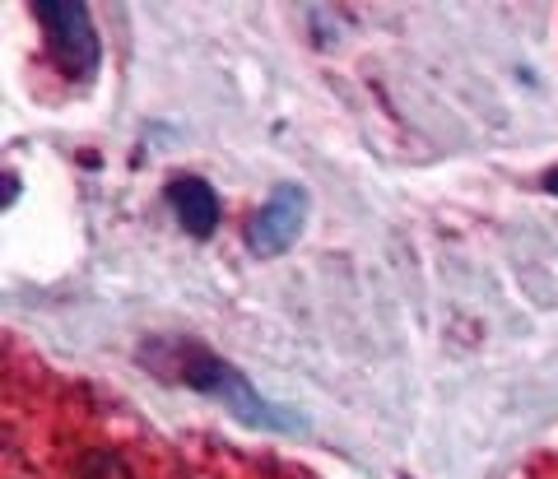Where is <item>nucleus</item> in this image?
Instances as JSON below:
<instances>
[{
  "mask_svg": "<svg viewBox=\"0 0 558 479\" xmlns=\"http://www.w3.org/2000/svg\"><path fill=\"white\" fill-rule=\"evenodd\" d=\"M140 363L172 386H186V392H196V396L229 405V415L252 423V429H303L299 415L275 410L229 359H219V354L201 340H186V335H149V340L140 345Z\"/></svg>",
  "mask_w": 558,
  "mask_h": 479,
  "instance_id": "nucleus-1",
  "label": "nucleus"
},
{
  "mask_svg": "<svg viewBox=\"0 0 558 479\" xmlns=\"http://www.w3.org/2000/svg\"><path fill=\"white\" fill-rule=\"evenodd\" d=\"M33 20H38L51 61H57V70L65 80L84 84V80L98 75L102 43H98L89 5H80V0H38V5H33Z\"/></svg>",
  "mask_w": 558,
  "mask_h": 479,
  "instance_id": "nucleus-2",
  "label": "nucleus"
},
{
  "mask_svg": "<svg viewBox=\"0 0 558 479\" xmlns=\"http://www.w3.org/2000/svg\"><path fill=\"white\" fill-rule=\"evenodd\" d=\"M307 224V191L299 182H279L247 224V247L256 256H284Z\"/></svg>",
  "mask_w": 558,
  "mask_h": 479,
  "instance_id": "nucleus-3",
  "label": "nucleus"
},
{
  "mask_svg": "<svg viewBox=\"0 0 558 479\" xmlns=\"http://www.w3.org/2000/svg\"><path fill=\"white\" fill-rule=\"evenodd\" d=\"M168 209L178 215L182 233L191 238H215V228L223 219V205H219V191L205 182V177H172L168 182Z\"/></svg>",
  "mask_w": 558,
  "mask_h": 479,
  "instance_id": "nucleus-4",
  "label": "nucleus"
},
{
  "mask_svg": "<svg viewBox=\"0 0 558 479\" xmlns=\"http://www.w3.org/2000/svg\"><path fill=\"white\" fill-rule=\"evenodd\" d=\"M75 479H135V466L126 460L121 447L98 442V447H84L75 456Z\"/></svg>",
  "mask_w": 558,
  "mask_h": 479,
  "instance_id": "nucleus-5",
  "label": "nucleus"
},
{
  "mask_svg": "<svg viewBox=\"0 0 558 479\" xmlns=\"http://www.w3.org/2000/svg\"><path fill=\"white\" fill-rule=\"evenodd\" d=\"M0 182H5V187H0V205H14V196H20V172H14V168H5V177H0Z\"/></svg>",
  "mask_w": 558,
  "mask_h": 479,
  "instance_id": "nucleus-6",
  "label": "nucleus"
},
{
  "mask_svg": "<svg viewBox=\"0 0 558 479\" xmlns=\"http://www.w3.org/2000/svg\"><path fill=\"white\" fill-rule=\"evenodd\" d=\"M539 187H545V191H549V196H558V164H554V168H549L545 177H539Z\"/></svg>",
  "mask_w": 558,
  "mask_h": 479,
  "instance_id": "nucleus-7",
  "label": "nucleus"
}]
</instances>
